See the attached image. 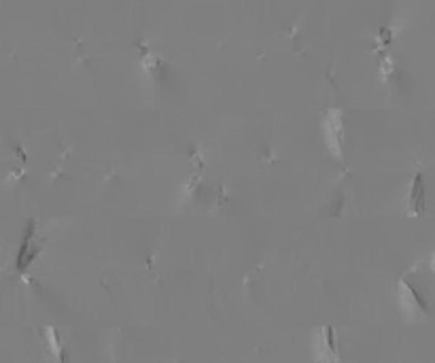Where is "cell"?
<instances>
[{"mask_svg": "<svg viewBox=\"0 0 435 363\" xmlns=\"http://www.w3.org/2000/svg\"><path fill=\"white\" fill-rule=\"evenodd\" d=\"M314 346V359L316 363H338V350L334 344V336L330 327H323L316 331V338L312 342Z\"/></svg>", "mask_w": 435, "mask_h": 363, "instance_id": "cell-1", "label": "cell"}, {"mask_svg": "<svg viewBox=\"0 0 435 363\" xmlns=\"http://www.w3.org/2000/svg\"><path fill=\"white\" fill-rule=\"evenodd\" d=\"M410 204L414 210H422V204H424V187H422V177L416 174L414 179V185H412V193H410Z\"/></svg>", "mask_w": 435, "mask_h": 363, "instance_id": "cell-2", "label": "cell"}]
</instances>
